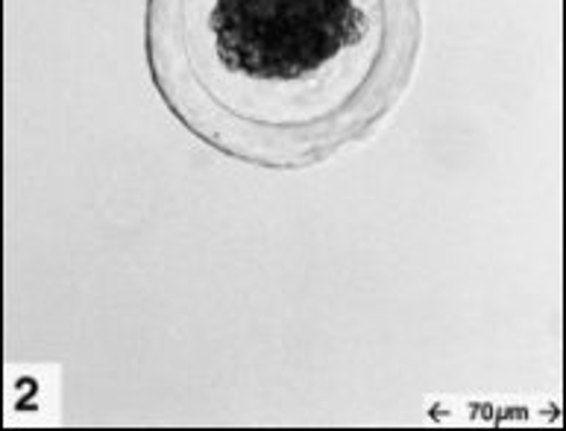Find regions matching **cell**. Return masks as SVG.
<instances>
[{
	"mask_svg": "<svg viewBox=\"0 0 566 431\" xmlns=\"http://www.w3.org/2000/svg\"><path fill=\"white\" fill-rule=\"evenodd\" d=\"M423 33V0H144V62L170 118L273 174L367 141L415 83Z\"/></svg>",
	"mask_w": 566,
	"mask_h": 431,
	"instance_id": "cell-1",
	"label": "cell"
}]
</instances>
